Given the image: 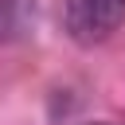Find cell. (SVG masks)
<instances>
[{"label": "cell", "instance_id": "obj_1", "mask_svg": "<svg viewBox=\"0 0 125 125\" xmlns=\"http://www.w3.org/2000/svg\"><path fill=\"white\" fill-rule=\"evenodd\" d=\"M125 23V0H66L62 27L74 43H102Z\"/></svg>", "mask_w": 125, "mask_h": 125}]
</instances>
